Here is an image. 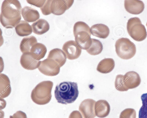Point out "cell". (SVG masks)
Instances as JSON below:
<instances>
[{"label":"cell","mask_w":147,"mask_h":118,"mask_svg":"<svg viewBox=\"0 0 147 118\" xmlns=\"http://www.w3.org/2000/svg\"><path fill=\"white\" fill-rule=\"evenodd\" d=\"M123 77V75L118 74L116 76L115 80V88L117 90L120 91H127L129 89L125 85Z\"/></svg>","instance_id":"484cf974"},{"label":"cell","mask_w":147,"mask_h":118,"mask_svg":"<svg viewBox=\"0 0 147 118\" xmlns=\"http://www.w3.org/2000/svg\"><path fill=\"white\" fill-rule=\"evenodd\" d=\"M40 61L34 59L30 52L22 54L21 57L20 63L24 69L32 70L38 68L40 64Z\"/></svg>","instance_id":"8fae6325"},{"label":"cell","mask_w":147,"mask_h":118,"mask_svg":"<svg viewBox=\"0 0 147 118\" xmlns=\"http://www.w3.org/2000/svg\"><path fill=\"white\" fill-rule=\"evenodd\" d=\"M51 0H46L43 6L40 8L42 13L45 15H48L51 13L50 10V6Z\"/></svg>","instance_id":"83f0119b"},{"label":"cell","mask_w":147,"mask_h":118,"mask_svg":"<svg viewBox=\"0 0 147 118\" xmlns=\"http://www.w3.org/2000/svg\"><path fill=\"white\" fill-rule=\"evenodd\" d=\"M119 118H136V111L132 108H127L121 113Z\"/></svg>","instance_id":"4316f807"},{"label":"cell","mask_w":147,"mask_h":118,"mask_svg":"<svg viewBox=\"0 0 147 118\" xmlns=\"http://www.w3.org/2000/svg\"><path fill=\"white\" fill-rule=\"evenodd\" d=\"M21 14L24 20L28 22H34L40 17V14L37 10L28 6L22 8Z\"/></svg>","instance_id":"2e32d148"},{"label":"cell","mask_w":147,"mask_h":118,"mask_svg":"<svg viewBox=\"0 0 147 118\" xmlns=\"http://www.w3.org/2000/svg\"><path fill=\"white\" fill-rule=\"evenodd\" d=\"M62 50L65 53L67 58L70 60L78 58L81 55L82 48L74 40H69L63 45Z\"/></svg>","instance_id":"ba28073f"},{"label":"cell","mask_w":147,"mask_h":118,"mask_svg":"<svg viewBox=\"0 0 147 118\" xmlns=\"http://www.w3.org/2000/svg\"><path fill=\"white\" fill-rule=\"evenodd\" d=\"M60 66L53 59L47 58L40 63L38 69L42 74L49 76H54L59 72Z\"/></svg>","instance_id":"52a82bcc"},{"label":"cell","mask_w":147,"mask_h":118,"mask_svg":"<svg viewBox=\"0 0 147 118\" xmlns=\"http://www.w3.org/2000/svg\"><path fill=\"white\" fill-rule=\"evenodd\" d=\"M9 118H27V117L24 112L19 111L14 113L13 115H10Z\"/></svg>","instance_id":"f546056e"},{"label":"cell","mask_w":147,"mask_h":118,"mask_svg":"<svg viewBox=\"0 0 147 118\" xmlns=\"http://www.w3.org/2000/svg\"><path fill=\"white\" fill-rule=\"evenodd\" d=\"M37 43L36 38L33 36H31L24 38L22 40L20 49L21 52L24 53L30 52L31 48L33 46Z\"/></svg>","instance_id":"603a6c76"},{"label":"cell","mask_w":147,"mask_h":118,"mask_svg":"<svg viewBox=\"0 0 147 118\" xmlns=\"http://www.w3.org/2000/svg\"><path fill=\"white\" fill-rule=\"evenodd\" d=\"M91 34L98 38L105 39L109 35L110 30L108 27L105 24L99 23L92 25L90 28Z\"/></svg>","instance_id":"9a60e30c"},{"label":"cell","mask_w":147,"mask_h":118,"mask_svg":"<svg viewBox=\"0 0 147 118\" xmlns=\"http://www.w3.org/2000/svg\"><path fill=\"white\" fill-rule=\"evenodd\" d=\"M127 29L129 35L134 40L138 42L142 41L147 36L145 26L140 19L137 17H132L128 21Z\"/></svg>","instance_id":"5b68a950"},{"label":"cell","mask_w":147,"mask_h":118,"mask_svg":"<svg viewBox=\"0 0 147 118\" xmlns=\"http://www.w3.org/2000/svg\"><path fill=\"white\" fill-rule=\"evenodd\" d=\"M47 52L46 46L42 43H37L32 46L30 52L34 59L39 60L45 57Z\"/></svg>","instance_id":"44dd1931"},{"label":"cell","mask_w":147,"mask_h":118,"mask_svg":"<svg viewBox=\"0 0 147 118\" xmlns=\"http://www.w3.org/2000/svg\"><path fill=\"white\" fill-rule=\"evenodd\" d=\"M124 7L129 13L135 15L140 14L144 8V5L141 1L126 0L124 1Z\"/></svg>","instance_id":"7c38bea8"},{"label":"cell","mask_w":147,"mask_h":118,"mask_svg":"<svg viewBox=\"0 0 147 118\" xmlns=\"http://www.w3.org/2000/svg\"><path fill=\"white\" fill-rule=\"evenodd\" d=\"M94 109L96 116L99 118H103L106 117L109 114L110 107L107 101L100 100L96 102Z\"/></svg>","instance_id":"5bb4252c"},{"label":"cell","mask_w":147,"mask_h":118,"mask_svg":"<svg viewBox=\"0 0 147 118\" xmlns=\"http://www.w3.org/2000/svg\"><path fill=\"white\" fill-rule=\"evenodd\" d=\"M54 94L59 103L65 105L72 103L78 96L77 83L68 81L60 82L55 88Z\"/></svg>","instance_id":"7a4b0ae2"},{"label":"cell","mask_w":147,"mask_h":118,"mask_svg":"<svg viewBox=\"0 0 147 118\" xmlns=\"http://www.w3.org/2000/svg\"><path fill=\"white\" fill-rule=\"evenodd\" d=\"M92 43L87 52L92 55H96L100 54L103 49L102 43L98 40L92 38Z\"/></svg>","instance_id":"cb8c5ba5"},{"label":"cell","mask_w":147,"mask_h":118,"mask_svg":"<svg viewBox=\"0 0 147 118\" xmlns=\"http://www.w3.org/2000/svg\"><path fill=\"white\" fill-rule=\"evenodd\" d=\"M69 118H83L81 114L78 111H74L70 114Z\"/></svg>","instance_id":"4dcf8cb0"},{"label":"cell","mask_w":147,"mask_h":118,"mask_svg":"<svg viewBox=\"0 0 147 118\" xmlns=\"http://www.w3.org/2000/svg\"><path fill=\"white\" fill-rule=\"evenodd\" d=\"M73 0H51L50 10L51 13L56 15H61L73 5Z\"/></svg>","instance_id":"9c48e42d"},{"label":"cell","mask_w":147,"mask_h":118,"mask_svg":"<svg viewBox=\"0 0 147 118\" xmlns=\"http://www.w3.org/2000/svg\"><path fill=\"white\" fill-rule=\"evenodd\" d=\"M115 62L111 58H105L101 60L98 63L96 70L99 72L107 74L111 72L114 69Z\"/></svg>","instance_id":"ffe728a7"},{"label":"cell","mask_w":147,"mask_h":118,"mask_svg":"<svg viewBox=\"0 0 147 118\" xmlns=\"http://www.w3.org/2000/svg\"><path fill=\"white\" fill-rule=\"evenodd\" d=\"M95 104V101L90 99H85L81 103L79 109L84 118H94L96 117Z\"/></svg>","instance_id":"30bf717a"},{"label":"cell","mask_w":147,"mask_h":118,"mask_svg":"<svg viewBox=\"0 0 147 118\" xmlns=\"http://www.w3.org/2000/svg\"><path fill=\"white\" fill-rule=\"evenodd\" d=\"M0 98L3 99L7 97L9 95L11 88L8 77L2 73L0 74Z\"/></svg>","instance_id":"ac0fdd59"},{"label":"cell","mask_w":147,"mask_h":118,"mask_svg":"<svg viewBox=\"0 0 147 118\" xmlns=\"http://www.w3.org/2000/svg\"><path fill=\"white\" fill-rule=\"evenodd\" d=\"M146 25L147 26V23H146Z\"/></svg>","instance_id":"1f68e13d"},{"label":"cell","mask_w":147,"mask_h":118,"mask_svg":"<svg viewBox=\"0 0 147 118\" xmlns=\"http://www.w3.org/2000/svg\"><path fill=\"white\" fill-rule=\"evenodd\" d=\"M15 27L16 33L20 36H28L32 32V26L25 21H20Z\"/></svg>","instance_id":"7402d4cb"},{"label":"cell","mask_w":147,"mask_h":118,"mask_svg":"<svg viewBox=\"0 0 147 118\" xmlns=\"http://www.w3.org/2000/svg\"><path fill=\"white\" fill-rule=\"evenodd\" d=\"M141 98L142 105L139 112V118H147V93L142 95Z\"/></svg>","instance_id":"d4e9b609"},{"label":"cell","mask_w":147,"mask_h":118,"mask_svg":"<svg viewBox=\"0 0 147 118\" xmlns=\"http://www.w3.org/2000/svg\"><path fill=\"white\" fill-rule=\"evenodd\" d=\"M46 0H27L29 4L41 8L44 4Z\"/></svg>","instance_id":"f1b7e54d"},{"label":"cell","mask_w":147,"mask_h":118,"mask_svg":"<svg viewBox=\"0 0 147 118\" xmlns=\"http://www.w3.org/2000/svg\"><path fill=\"white\" fill-rule=\"evenodd\" d=\"M115 46L117 55L123 59H131L134 56L136 52L135 44L127 38L118 39L116 42Z\"/></svg>","instance_id":"8992f818"},{"label":"cell","mask_w":147,"mask_h":118,"mask_svg":"<svg viewBox=\"0 0 147 118\" xmlns=\"http://www.w3.org/2000/svg\"><path fill=\"white\" fill-rule=\"evenodd\" d=\"M33 32L35 34L41 35L49 31L50 28L48 22L45 19H40L31 25Z\"/></svg>","instance_id":"d6986e66"},{"label":"cell","mask_w":147,"mask_h":118,"mask_svg":"<svg viewBox=\"0 0 147 118\" xmlns=\"http://www.w3.org/2000/svg\"><path fill=\"white\" fill-rule=\"evenodd\" d=\"M47 58L52 59L56 62L60 67L65 63L67 57L65 52L61 49L55 48L49 52Z\"/></svg>","instance_id":"e0dca14e"},{"label":"cell","mask_w":147,"mask_h":118,"mask_svg":"<svg viewBox=\"0 0 147 118\" xmlns=\"http://www.w3.org/2000/svg\"><path fill=\"white\" fill-rule=\"evenodd\" d=\"M53 82L50 80L41 82L37 84L32 90L31 98L36 104L44 105L48 103L51 97V91Z\"/></svg>","instance_id":"3957f363"},{"label":"cell","mask_w":147,"mask_h":118,"mask_svg":"<svg viewBox=\"0 0 147 118\" xmlns=\"http://www.w3.org/2000/svg\"><path fill=\"white\" fill-rule=\"evenodd\" d=\"M124 84L128 89L135 88L138 86L141 82L139 74L134 71H129L124 75Z\"/></svg>","instance_id":"4fadbf2b"},{"label":"cell","mask_w":147,"mask_h":118,"mask_svg":"<svg viewBox=\"0 0 147 118\" xmlns=\"http://www.w3.org/2000/svg\"><path fill=\"white\" fill-rule=\"evenodd\" d=\"M73 33L76 43L84 50L88 49L92 43L90 28L85 23L76 22L73 27Z\"/></svg>","instance_id":"277c9868"},{"label":"cell","mask_w":147,"mask_h":118,"mask_svg":"<svg viewBox=\"0 0 147 118\" xmlns=\"http://www.w3.org/2000/svg\"><path fill=\"white\" fill-rule=\"evenodd\" d=\"M22 6L19 1L5 0L3 2L0 22L7 28H13L21 19Z\"/></svg>","instance_id":"6da1fadb"}]
</instances>
